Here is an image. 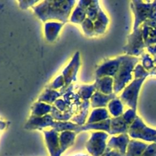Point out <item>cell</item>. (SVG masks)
Returning a JSON list of instances; mask_svg holds the SVG:
<instances>
[{"label":"cell","instance_id":"2","mask_svg":"<svg viewBox=\"0 0 156 156\" xmlns=\"http://www.w3.org/2000/svg\"><path fill=\"white\" fill-rule=\"evenodd\" d=\"M131 7L135 14L134 30L139 28L143 22L144 25L156 28V1H133Z\"/></svg>","mask_w":156,"mask_h":156},{"label":"cell","instance_id":"22","mask_svg":"<svg viewBox=\"0 0 156 156\" xmlns=\"http://www.w3.org/2000/svg\"><path fill=\"white\" fill-rule=\"evenodd\" d=\"M52 108L50 105L44 103V102H37L34 105L32 108V116L34 117H43L51 112Z\"/></svg>","mask_w":156,"mask_h":156},{"label":"cell","instance_id":"33","mask_svg":"<svg viewBox=\"0 0 156 156\" xmlns=\"http://www.w3.org/2000/svg\"><path fill=\"white\" fill-rule=\"evenodd\" d=\"M142 156H156V143L149 145Z\"/></svg>","mask_w":156,"mask_h":156},{"label":"cell","instance_id":"37","mask_svg":"<svg viewBox=\"0 0 156 156\" xmlns=\"http://www.w3.org/2000/svg\"><path fill=\"white\" fill-rule=\"evenodd\" d=\"M112 156H123L121 155V154H120L119 152H116V151L113 150V154H112Z\"/></svg>","mask_w":156,"mask_h":156},{"label":"cell","instance_id":"26","mask_svg":"<svg viewBox=\"0 0 156 156\" xmlns=\"http://www.w3.org/2000/svg\"><path fill=\"white\" fill-rule=\"evenodd\" d=\"M79 125L75 124V123H70V122H54L52 126L53 129L59 132H64V131H74L76 132V129L79 127Z\"/></svg>","mask_w":156,"mask_h":156},{"label":"cell","instance_id":"25","mask_svg":"<svg viewBox=\"0 0 156 156\" xmlns=\"http://www.w3.org/2000/svg\"><path fill=\"white\" fill-rule=\"evenodd\" d=\"M108 108H109V111L111 114L114 116V117H118L120 116L123 115V103L116 98L109 102Z\"/></svg>","mask_w":156,"mask_h":156},{"label":"cell","instance_id":"20","mask_svg":"<svg viewBox=\"0 0 156 156\" xmlns=\"http://www.w3.org/2000/svg\"><path fill=\"white\" fill-rule=\"evenodd\" d=\"M108 22H109V20L108 17L106 16L105 12L100 9L98 14L97 19L94 22V34H101L105 33Z\"/></svg>","mask_w":156,"mask_h":156},{"label":"cell","instance_id":"13","mask_svg":"<svg viewBox=\"0 0 156 156\" xmlns=\"http://www.w3.org/2000/svg\"><path fill=\"white\" fill-rule=\"evenodd\" d=\"M54 123L53 118L51 115L43 116V117H34L31 116L27 124L25 129H41L47 126H52Z\"/></svg>","mask_w":156,"mask_h":156},{"label":"cell","instance_id":"23","mask_svg":"<svg viewBox=\"0 0 156 156\" xmlns=\"http://www.w3.org/2000/svg\"><path fill=\"white\" fill-rule=\"evenodd\" d=\"M143 34L146 47H151L152 44H156V28L144 25Z\"/></svg>","mask_w":156,"mask_h":156},{"label":"cell","instance_id":"11","mask_svg":"<svg viewBox=\"0 0 156 156\" xmlns=\"http://www.w3.org/2000/svg\"><path fill=\"white\" fill-rule=\"evenodd\" d=\"M79 64H80L79 52H77L73 56L69 64L67 66V67H66V69L62 72V76L65 80L66 86H69L73 81L76 80V75L79 70Z\"/></svg>","mask_w":156,"mask_h":156},{"label":"cell","instance_id":"17","mask_svg":"<svg viewBox=\"0 0 156 156\" xmlns=\"http://www.w3.org/2000/svg\"><path fill=\"white\" fill-rule=\"evenodd\" d=\"M63 23L48 22L45 24V37L47 41L52 43L56 39Z\"/></svg>","mask_w":156,"mask_h":156},{"label":"cell","instance_id":"36","mask_svg":"<svg viewBox=\"0 0 156 156\" xmlns=\"http://www.w3.org/2000/svg\"><path fill=\"white\" fill-rule=\"evenodd\" d=\"M112 154H113L112 149H111L110 148L107 147L106 151H105V153H104L101 156H112Z\"/></svg>","mask_w":156,"mask_h":156},{"label":"cell","instance_id":"34","mask_svg":"<svg viewBox=\"0 0 156 156\" xmlns=\"http://www.w3.org/2000/svg\"><path fill=\"white\" fill-rule=\"evenodd\" d=\"M20 7L22 9H26L29 7H34V5L39 3V1H21L19 2Z\"/></svg>","mask_w":156,"mask_h":156},{"label":"cell","instance_id":"32","mask_svg":"<svg viewBox=\"0 0 156 156\" xmlns=\"http://www.w3.org/2000/svg\"><path fill=\"white\" fill-rule=\"evenodd\" d=\"M64 85H65V80H64L63 76H60L51 84L49 88H50V89H56V88L62 87Z\"/></svg>","mask_w":156,"mask_h":156},{"label":"cell","instance_id":"38","mask_svg":"<svg viewBox=\"0 0 156 156\" xmlns=\"http://www.w3.org/2000/svg\"><path fill=\"white\" fill-rule=\"evenodd\" d=\"M76 156H88V155H77Z\"/></svg>","mask_w":156,"mask_h":156},{"label":"cell","instance_id":"9","mask_svg":"<svg viewBox=\"0 0 156 156\" xmlns=\"http://www.w3.org/2000/svg\"><path fill=\"white\" fill-rule=\"evenodd\" d=\"M121 58L120 56L114 59L105 61L96 70V79L103 77H114L120 68Z\"/></svg>","mask_w":156,"mask_h":156},{"label":"cell","instance_id":"14","mask_svg":"<svg viewBox=\"0 0 156 156\" xmlns=\"http://www.w3.org/2000/svg\"><path fill=\"white\" fill-rule=\"evenodd\" d=\"M115 98V94H104L99 91H95L91 98V107L94 108H103Z\"/></svg>","mask_w":156,"mask_h":156},{"label":"cell","instance_id":"16","mask_svg":"<svg viewBox=\"0 0 156 156\" xmlns=\"http://www.w3.org/2000/svg\"><path fill=\"white\" fill-rule=\"evenodd\" d=\"M149 145L137 140H130L125 156H142Z\"/></svg>","mask_w":156,"mask_h":156},{"label":"cell","instance_id":"12","mask_svg":"<svg viewBox=\"0 0 156 156\" xmlns=\"http://www.w3.org/2000/svg\"><path fill=\"white\" fill-rule=\"evenodd\" d=\"M129 141L127 133L120 134L118 136H114L111 139L108 143V147L125 156Z\"/></svg>","mask_w":156,"mask_h":156},{"label":"cell","instance_id":"30","mask_svg":"<svg viewBox=\"0 0 156 156\" xmlns=\"http://www.w3.org/2000/svg\"><path fill=\"white\" fill-rule=\"evenodd\" d=\"M82 29L84 32L88 36H92L94 34V23L89 18H86V19L82 22Z\"/></svg>","mask_w":156,"mask_h":156},{"label":"cell","instance_id":"10","mask_svg":"<svg viewBox=\"0 0 156 156\" xmlns=\"http://www.w3.org/2000/svg\"><path fill=\"white\" fill-rule=\"evenodd\" d=\"M46 143L51 156H61L62 152L59 143V134L54 129L44 131Z\"/></svg>","mask_w":156,"mask_h":156},{"label":"cell","instance_id":"35","mask_svg":"<svg viewBox=\"0 0 156 156\" xmlns=\"http://www.w3.org/2000/svg\"><path fill=\"white\" fill-rule=\"evenodd\" d=\"M56 106L58 108V111H63L66 108V104L62 100H58L56 101Z\"/></svg>","mask_w":156,"mask_h":156},{"label":"cell","instance_id":"19","mask_svg":"<svg viewBox=\"0 0 156 156\" xmlns=\"http://www.w3.org/2000/svg\"><path fill=\"white\" fill-rule=\"evenodd\" d=\"M76 136V133L74 131H64L59 134V143L62 152L73 146Z\"/></svg>","mask_w":156,"mask_h":156},{"label":"cell","instance_id":"29","mask_svg":"<svg viewBox=\"0 0 156 156\" xmlns=\"http://www.w3.org/2000/svg\"><path fill=\"white\" fill-rule=\"evenodd\" d=\"M96 90L95 85H84V86L81 87L79 89V94L82 98L85 99V101L89 99L90 98H91L93 94H94V91Z\"/></svg>","mask_w":156,"mask_h":156},{"label":"cell","instance_id":"6","mask_svg":"<svg viewBox=\"0 0 156 156\" xmlns=\"http://www.w3.org/2000/svg\"><path fill=\"white\" fill-rule=\"evenodd\" d=\"M146 78H135V80L125 88L120 95V98L122 101L131 108V109L136 111L137 100H138L139 93L142 85Z\"/></svg>","mask_w":156,"mask_h":156},{"label":"cell","instance_id":"24","mask_svg":"<svg viewBox=\"0 0 156 156\" xmlns=\"http://www.w3.org/2000/svg\"><path fill=\"white\" fill-rule=\"evenodd\" d=\"M61 95V93H59L58 91H55L53 89H48L46 90L42 94H41V97L39 98L38 101L40 102H44L46 104H52L54 101H56V98H59Z\"/></svg>","mask_w":156,"mask_h":156},{"label":"cell","instance_id":"28","mask_svg":"<svg viewBox=\"0 0 156 156\" xmlns=\"http://www.w3.org/2000/svg\"><path fill=\"white\" fill-rule=\"evenodd\" d=\"M98 1H91L89 5L86 8V14L88 18L91 20L92 21H95L97 19L99 9H101L98 5Z\"/></svg>","mask_w":156,"mask_h":156},{"label":"cell","instance_id":"15","mask_svg":"<svg viewBox=\"0 0 156 156\" xmlns=\"http://www.w3.org/2000/svg\"><path fill=\"white\" fill-rule=\"evenodd\" d=\"M94 85L97 91L104 94H111L114 91V79L108 76L96 79Z\"/></svg>","mask_w":156,"mask_h":156},{"label":"cell","instance_id":"31","mask_svg":"<svg viewBox=\"0 0 156 156\" xmlns=\"http://www.w3.org/2000/svg\"><path fill=\"white\" fill-rule=\"evenodd\" d=\"M143 67L146 70H151L152 71L154 68H155V61L152 59V58L149 56V54H146L143 56Z\"/></svg>","mask_w":156,"mask_h":156},{"label":"cell","instance_id":"27","mask_svg":"<svg viewBox=\"0 0 156 156\" xmlns=\"http://www.w3.org/2000/svg\"><path fill=\"white\" fill-rule=\"evenodd\" d=\"M86 10L78 5L70 17V21L76 24H79V23L82 24V22L86 19Z\"/></svg>","mask_w":156,"mask_h":156},{"label":"cell","instance_id":"18","mask_svg":"<svg viewBox=\"0 0 156 156\" xmlns=\"http://www.w3.org/2000/svg\"><path fill=\"white\" fill-rule=\"evenodd\" d=\"M111 119H108V120H105V121L80 126L76 129V133H77L81 132V131H85L88 130V129H96V130L106 131V132L109 133L110 129H111Z\"/></svg>","mask_w":156,"mask_h":156},{"label":"cell","instance_id":"1","mask_svg":"<svg viewBox=\"0 0 156 156\" xmlns=\"http://www.w3.org/2000/svg\"><path fill=\"white\" fill-rule=\"evenodd\" d=\"M75 1H43L33 7L34 13L44 22L49 20H58L66 23L68 21Z\"/></svg>","mask_w":156,"mask_h":156},{"label":"cell","instance_id":"3","mask_svg":"<svg viewBox=\"0 0 156 156\" xmlns=\"http://www.w3.org/2000/svg\"><path fill=\"white\" fill-rule=\"evenodd\" d=\"M121 62L117 74L114 77V91L117 93L126 88V85L132 79V73L136 64L140 60L138 57L129 55L120 56Z\"/></svg>","mask_w":156,"mask_h":156},{"label":"cell","instance_id":"5","mask_svg":"<svg viewBox=\"0 0 156 156\" xmlns=\"http://www.w3.org/2000/svg\"><path fill=\"white\" fill-rule=\"evenodd\" d=\"M136 111L133 109L128 110L123 115L118 117H114L111 120V129L109 134H124L127 133L129 127L135 119L136 118Z\"/></svg>","mask_w":156,"mask_h":156},{"label":"cell","instance_id":"4","mask_svg":"<svg viewBox=\"0 0 156 156\" xmlns=\"http://www.w3.org/2000/svg\"><path fill=\"white\" fill-rule=\"evenodd\" d=\"M129 136L133 139L152 142L156 143V129L149 127L144 123L140 117H136L133 124L129 127Z\"/></svg>","mask_w":156,"mask_h":156},{"label":"cell","instance_id":"21","mask_svg":"<svg viewBox=\"0 0 156 156\" xmlns=\"http://www.w3.org/2000/svg\"><path fill=\"white\" fill-rule=\"evenodd\" d=\"M109 117V113L105 108H96L91 114V116L87 121V124L105 121L110 119Z\"/></svg>","mask_w":156,"mask_h":156},{"label":"cell","instance_id":"7","mask_svg":"<svg viewBox=\"0 0 156 156\" xmlns=\"http://www.w3.org/2000/svg\"><path fill=\"white\" fill-rule=\"evenodd\" d=\"M108 134L103 131L91 133V138L86 143V149L92 156H101L107 149Z\"/></svg>","mask_w":156,"mask_h":156},{"label":"cell","instance_id":"8","mask_svg":"<svg viewBox=\"0 0 156 156\" xmlns=\"http://www.w3.org/2000/svg\"><path fill=\"white\" fill-rule=\"evenodd\" d=\"M146 47L143 41V30L140 27L134 30L133 33L128 37V44L124 47V50L127 54L138 56L143 52Z\"/></svg>","mask_w":156,"mask_h":156}]
</instances>
